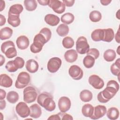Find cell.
<instances>
[{"mask_svg":"<svg viewBox=\"0 0 120 120\" xmlns=\"http://www.w3.org/2000/svg\"><path fill=\"white\" fill-rule=\"evenodd\" d=\"M37 102L39 105L49 112L54 111L56 108V104L52 96L48 92L40 94L38 97Z\"/></svg>","mask_w":120,"mask_h":120,"instance_id":"cell-1","label":"cell"},{"mask_svg":"<svg viewBox=\"0 0 120 120\" xmlns=\"http://www.w3.org/2000/svg\"><path fill=\"white\" fill-rule=\"evenodd\" d=\"M118 91V90L113 87L106 85V88L98 94V100L100 103H107L116 95Z\"/></svg>","mask_w":120,"mask_h":120,"instance_id":"cell-2","label":"cell"},{"mask_svg":"<svg viewBox=\"0 0 120 120\" xmlns=\"http://www.w3.org/2000/svg\"><path fill=\"white\" fill-rule=\"evenodd\" d=\"M1 51L8 59L13 58L17 55L15 44L11 40L5 41L1 44Z\"/></svg>","mask_w":120,"mask_h":120,"instance_id":"cell-3","label":"cell"},{"mask_svg":"<svg viewBox=\"0 0 120 120\" xmlns=\"http://www.w3.org/2000/svg\"><path fill=\"white\" fill-rule=\"evenodd\" d=\"M45 43H46L45 38L42 34L39 33L34 38L33 42L30 46V51L34 53L39 52Z\"/></svg>","mask_w":120,"mask_h":120,"instance_id":"cell-4","label":"cell"},{"mask_svg":"<svg viewBox=\"0 0 120 120\" xmlns=\"http://www.w3.org/2000/svg\"><path fill=\"white\" fill-rule=\"evenodd\" d=\"M30 81V74L26 72H21L17 76L15 82V87L17 89H22L29 84Z\"/></svg>","mask_w":120,"mask_h":120,"instance_id":"cell-5","label":"cell"},{"mask_svg":"<svg viewBox=\"0 0 120 120\" xmlns=\"http://www.w3.org/2000/svg\"><path fill=\"white\" fill-rule=\"evenodd\" d=\"M23 101L26 103H31L34 102L37 98L38 93L35 88L32 86L26 87L23 91Z\"/></svg>","mask_w":120,"mask_h":120,"instance_id":"cell-6","label":"cell"},{"mask_svg":"<svg viewBox=\"0 0 120 120\" xmlns=\"http://www.w3.org/2000/svg\"><path fill=\"white\" fill-rule=\"evenodd\" d=\"M76 52L81 54L87 53L90 50V45L86 38L84 36H81L78 38L76 41Z\"/></svg>","mask_w":120,"mask_h":120,"instance_id":"cell-7","label":"cell"},{"mask_svg":"<svg viewBox=\"0 0 120 120\" xmlns=\"http://www.w3.org/2000/svg\"><path fill=\"white\" fill-rule=\"evenodd\" d=\"M15 111L17 114L21 118H25L28 117L30 114V107L26 102H20L15 106Z\"/></svg>","mask_w":120,"mask_h":120,"instance_id":"cell-8","label":"cell"},{"mask_svg":"<svg viewBox=\"0 0 120 120\" xmlns=\"http://www.w3.org/2000/svg\"><path fill=\"white\" fill-rule=\"evenodd\" d=\"M62 64L61 60L58 57H52L48 61L47 65V70L52 73L58 71Z\"/></svg>","mask_w":120,"mask_h":120,"instance_id":"cell-9","label":"cell"},{"mask_svg":"<svg viewBox=\"0 0 120 120\" xmlns=\"http://www.w3.org/2000/svg\"><path fill=\"white\" fill-rule=\"evenodd\" d=\"M48 6L57 14L63 13L66 9V6L62 1L58 0H49Z\"/></svg>","mask_w":120,"mask_h":120,"instance_id":"cell-10","label":"cell"},{"mask_svg":"<svg viewBox=\"0 0 120 120\" xmlns=\"http://www.w3.org/2000/svg\"><path fill=\"white\" fill-rule=\"evenodd\" d=\"M68 74L74 80H79L83 77V72L80 67L77 65H73L69 68Z\"/></svg>","mask_w":120,"mask_h":120,"instance_id":"cell-11","label":"cell"},{"mask_svg":"<svg viewBox=\"0 0 120 120\" xmlns=\"http://www.w3.org/2000/svg\"><path fill=\"white\" fill-rule=\"evenodd\" d=\"M88 82L94 89L97 90L101 89L104 86L103 80L96 75H92L89 76Z\"/></svg>","mask_w":120,"mask_h":120,"instance_id":"cell-12","label":"cell"},{"mask_svg":"<svg viewBox=\"0 0 120 120\" xmlns=\"http://www.w3.org/2000/svg\"><path fill=\"white\" fill-rule=\"evenodd\" d=\"M71 105V102L68 97L63 96L59 98L58 101V107L61 112H67L70 109Z\"/></svg>","mask_w":120,"mask_h":120,"instance_id":"cell-13","label":"cell"},{"mask_svg":"<svg viewBox=\"0 0 120 120\" xmlns=\"http://www.w3.org/2000/svg\"><path fill=\"white\" fill-rule=\"evenodd\" d=\"M106 111V107L105 105H98L94 107L93 115L90 118L92 120L99 119L105 114Z\"/></svg>","mask_w":120,"mask_h":120,"instance_id":"cell-14","label":"cell"},{"mask_svg":"<svg viewBox=\"0 0 120 120\" xmlns=\"http://www.w3.org/2000/svg\"><path fill=\"white\" fill-rule=\"evenodd\" d=\"M16 44L18 49L20 50H25L30 45L29 38L24 35H21L18 37L16 40Z\"/></svg>","mask_w":120,"mask_h":120,"instance_id":"cell-15","label":"cell"},{"mask_svg":"<svg viewBox=\"0 0 120 120\" xmlns=\"http://www.w3.org/2000/svg\"><path fill=\"white\" fill-rule=\"evenodd\" d=\"M45 21L48 25L51 26H55L57 25L60 21V18L53 14H47L45 17Z\"/></svg>","mask_w":120,"mask_h":120,"instance_id":"cell-16","label":"cell"},{"mask_svg":"<svg viewBox=\"0 0 120 120\" xmlns=\"http://www.w3.org/2000/svg\"><path fill=\"white\" fill-rule=\"evenodd\" d=\"M25 68L30 73H34L38 71L39 68L38 62L34 59H30L26 61Z\"/></svg>","mask_w":120,"mask_h":120,"instance_id":"cell-17","label":"cell"},{"mask_svg":"<svg viewBox=\"0 0 120 120\" xmlns=\"http://www.w3.org/2000/svg\"><path fill=\"white\" fill-rule=\"evenodd\" d=\"M78 58V53L76 50L70 49L67 51L64 54V58L66 61L69 63L75 61Z\"/></svg>","mask_w":120,"mask_h":120,"instance_id":"cell-18","label":"cell"},{"mask_svg":"<svg viewBox=\"0 0 120 120\" xmlns=\"http://www.w3.org/2000/svg\"><path fill=\"white\" fill-rule=\"evenodd\" d=\"M30 117L37 119L40 117L42 114V110L40 106L37 104H34L30 107Z\"/></svg>","mask_w":120,"mask_h":120,"instance_id":"cell-19","label":"cell"},{"mask_svg":"<svg viewBox=\"0 0 120 120\" xmlns=\"http://www.w3.org/2000/svg\"><path fill=\"white\" fill-rule=\"evenodd\" d=\"M13 84V80L11 78L6 74H2L0 76V85L5 88H9Z\"/></svg>","mask_w":120,"mask_h":120,"instance_id":"cell-20","label":"cell"},{"mask_svg":"<svg viewBox=\"0 0 120 120\" xmlns=\"http://www.w3.org/2000/svg\"><path fill=\"white\" fill-rule=\"evenodd\" d=\"M114 37V32L112 28L103 29V38L102 41L106 42H111Z\"/></svg>","mask_w":120,"mask_h":120,"instance_id":"cell-21","label":"cell"},{"mask_svg":"<svg viewBox=\"0 0 120 120\" xmlns=\"http://www.w3.org/2000/svg\"><path fill=\"white\" fill-rule=\"evenodd\" d=\"M8 22L13 27L19 26L21 23L20 15L8 13Z\"/></svg>","mask_w":120,"mask_h":120,"instance_id":"cell-22","label":"cell"},{"mask_svg":"<svg viewBox=\"0 0 120 120\" xmlns=\"http://www.w3.org/2000/svg\"><path fill=\"white\" fill-rule=\"evenodd\" d=\"M13 34V30L8 27L2 28L0 30V39L2 40L10 38Z\"/></svg>","mask_w":120,"mask_h":120,"instance_id":"cell-23","label":"cell"},{"mask_svg":"<svg viewBox=\"0 0 120 120\" xmlns=\"http://www.w3.org/2000/svg\"><path fill=\"white\" fill-rule=\"evenodd\" d=\"M94 108V107L91 104H85L82 107V113L84 116L90 118L93 115Z\"/></svg>","mask_w":120,"mask_h":120,"instance_id":"cell-24","label":"cell"},{"mask_svg":"<svg viewBox=\"0 0 120 120\" xmlns=\"http://www.w3.org/2000/svg\"><path fill=\"white\" fill-rule=\"evenodd\" d=\"M106 113L107 118L112 120H117L119 118L120 115V112L118 109L115 107H112L109 108Z\"/></svg>","mask_w":120,"mask_h":120,"instance_id":"cell-25","label":"cell"},{"mask_svg":"<svg viewBox=\"0 0 120 120\" xmlns=\"http://www.w3.org/2000/svg\"><path fill=\"white\" fill-rule=\"evenodd\" d=\"M80 99L84 102H88L92 99L93 95L92 92L88 90H83L80 93Z\"/></svg>","mask_w":120,"mask_h":120,"instance_id":"cell-26","label":"cell"},{"mask_svg":"<svg viewBox=\"0 0 120 120\" xmlns=\"http://www.w3.org/2000/svg\"><path fill=\"white\" fill-rule=\"evenodd\" d=\"M92 40L95 42L102 41L103 38V29H98L94 30L91 34Z\"/></svg>","mask_w":120,"mask_h":120,"instance_id":"cell-27","label":"cell"},{"mask_svg":"<svg viewBox=\"0 0 120 120\" xmlns=\"http://www.w3.org/2000/svg\"><path fill=\"white\" fill-rule=\"evenodd\" d=\"M23 10V6L20 4H15L10 6L8 13L20 15Z\"/></svg>","mask_w":120,"mask_h":120,"instance_id":"cell-28","label":"cell"},{"mask_svg":"<svg viewBox=\"0 0 120 120\" xmlns=\"http://www.w3.org/2000/svg\"><path fill=\"white\" fill-rule=\"evenodd\" d=\"M116 53L112 49H107L104 53L103 57L105 60L107 62L113 61L116 58Z\"/></svg>","mask_w":120,"mask_h":120,"instance_id":"cell-29","label":"cell"},{"mask_svg":"<svg viewBox=\"0 0 120 120\" xmlns=\"http://www.w3.org/2000/svg\"><path fill=\"white\" fill-rule=\"evenodd\" d=\"M69 31L68 26L64 23L60 24L59 25L56 29L57 34L60 37H65L67 36Z\"/></svg>","mask_w":120,"mask_h":120,"instance_id":"cell-30","label":"cell"},{"mask_svg":"<svg viewBox=\"0 0 120 120\" xmlns=\"http://www.w3.org/2000/svg\"><path fill=\"white\" fill-rule=\"evenodd\" d=\"M75 19L74 15L71 13H67L63 15L60 18L61 21L65 24L68 25L72 23Z\"/></svg>","mask_w":120,"mask_h":120,"instance_id":"cell-31","label":"cell"},{"mask_svg":"<svg viewBox=\"0 0 120 120\" xmlns=\"http://www.w3.org/2000/svg\"><path fill=\"white\" fill-rule=\"evenodd\" d=\"M110 71L112 75L119 76L120 73V58H118L110 67Z\"/></svg>","mask_w":120,"mask_h":120,"instance_id":"cell-32","label":"cell"},{"mask_svg":"<svg viewBox=\"0 0 120 120\" xmlns=\"http://www.w3.org/2000/svg\"><path fill=\"white\" fill-rule=\"evenodd\" d=\"M19 98L18 93L15 91H10L8 92L7 95V100L8 102L11 104H15L18 101Z\"/></svg>","mask_w":120,"mask_h":120,"instance_id":"cell-33","label":"cell"},{"mask_svg":"<svg viewBox=\"0 0 120 120\" xmlns=\"http://www.w3.org/2000/svg\"><path fill=\"white\" fill-rule=\"evenodd\" d=\"M24 5L26 9L28 11H34L37 7V1L35 0H25Z\"/></svg>","mask_w":120,"mask_h":120,"instance_id":"cell-34","label":"cell"},{"mask_svg":"<svg viewBox=\"0 0 120 120\" xmlns=\"http://www.w3.org/2000/svg\"><path fill=\"white\" fill-rule=\"evenodd\" d=\"M95 59L90 55H87L83 60V64L84 67L87 68H91L94 65Z\"/></svg>","mask_w":120,"mask_h":120,"instance_id":"cell-35","label":"cell"},{"mask_svg":"<svg viewBox=\"0 0 120 120\" xmlns=\"http://www.w3.org/2000/svg\"><path fill=\"white\" fill-rule=\"evenodd\" d=\"M89 18L92 22H98L100 21L102 18L101 13L98 11L93 10L90 13Z\"/></svg>","mask_w":120,"mask_h":120,"instance_id":"cell-36","label":"cell"},{"mask_svg":"<svg viewBox=\"0 0 120 120\" xmlns=\"http://www.w3.org/2000/svg\"><path fill=\"white\" fill-rule=\"evenodd\" d=\"M62 43L63 47L67 49H70L72 48L75 44L73 39L69 36L64 38L62 40Z\"/></svg>","mask_w":120,"mask_h":120,"instance_id":"cell-37","label":"cell"},{"mask_svg":"<svg viewBox=\"0 0 120 120\" xmlns=\"http://www.w3.org/2000/svg\"><path fill=\"white\" fill-rule=\"evenodd\" d=\"M39 33L42 34L45 38L46 43L48 42L51 38L52 37V32L51 30L48 28H43L39 31Z\"/></svg>","mask_w":120,"mask_h":120,"instance_id":"cell-38","label":"cell"},{"mask_svg":"<svg viewBox=\"0 0 120 120\" xmlns=\"http://www.w3.org/2000/svg\"><path fill=\"white\" fill-rule=\"evenodd\" d=\"M5 68L6 69L8 70V71L11 73L15 72L18 69L16 67L13 60L8 61L5 66Z\"/></svg>","mask_w":120,"mask_h":120,"instance_id":"cell-39","label":"cell"},{"mask_svg":"<svg viewBox=\"0 0 120 120\" xmlns=\"http://www.w3.org/2000/svg\"><path fill=\"white\" fill-rule=\"evenodd\" d=\"M13 60L16 67L18 69L22 68L24 67L25 61L22 58L20 57H16Z\"/></svg>","mask_w":120,"mask_h":120,"instance_id":"cell-40","label":"cell"},{"mask_svg":"<svg viewBox=\"0 0 120 120\" xmlns=\"http://www.w3.org/2000/svg\"><path fill=\"white\" fill-rule=\"evenodd\" d=\"M99 54L100 53L99 51L97 49L95 48L90 49V50L87 53V55L91 56L95 60L97 59L99 57Z\"/></svg>","mask_w":120,"mask_h":120,"instance_id":"cell-41","label":"cell"},{"mask_svg":"<svg viewBox=\"0 0 120 120\" xmlns=\"http://www.w3.org/2000/svg\"><path fill=\"white\" fill-rule=\"evenodd\" d=\"M61 118V120H73V117L69 114H67L65 112H60L58 113Z\"/></svg>","mask_w":120,"mask_h":120,"instance_id":"cell-42","label":"cell"},{"mask_svg":"<svg viewBox=\"0 0 120 120\" xmlns=\"http://www.w3.org/2000/svg\"><path fill=\"white\" fill-rule=\"evenodd\" d=\"M74 0H63L62 2L65 5L68 7H71L73 6L75 3Z\"/></svg>","mask_w":120,"mask_h":120,"instance_id":"cell-43","label":"cell"},{"mask_svg":"<svg viewBox=\"0 0 120 120\" xmlns=\"http://www.w3.org/2000/svg\"><path fill=\"white\" fill-rule=\"evenodd\" d=\"M47 120H61V118L59 115V114L58 113L57 114H53V115H51L48 119Z\"/></svg>","mask_w":120,"mask_h":120,"instance_id":"cell-44","label":"cell"},{"mask_svg":"<svg viewBox=\"0 0 120 120\" xmlns=\"http://www.w3.org/2000/svg\"><path fill=\"white\" fill-rule=\"evenodd\" d=\"M6 19L5 17L3 15H0V26H2V25H4L6 23Z\"/></svg>","mask_w":120,"mask_h":120,"instance_id":"cell-45","label":"cell"},{"mask_svg":"<svg viewBox=\"0 0 120 120\" xmlns=\"http://www.w3.org/2000/svg\"><path fill=\"white\" fill-rule=\"evenodd\" d=\"M6 91L3 90L2 89H0V100H3L5 97H6Z\"/></svg>","mask_w":120,"mask_h":120,"instance_id":"cell-46","label":"cell"},{"mask_svg":"<svg viewBox=\"0 0 120 120\" xmlns=\"http://www.w3.org/2000/svg\"><path fill=\"white\" fill-rule=\"evenodd\" d=\"M6 105V101L5 100H1L0 101V109L3 110L5 109Z\"/></svg>","mask_w":120,"mask_h":120,"instance_id":"cell-47","label":"cell"},{"mask_svg":"<svg viewBox=\"0 0 120 120\" xmlns=\"http://www.w3.org/2000/svg\"><path fill=\"white\" fill-rule=\"evenodd\" d=\"M100 2L102 5L107 6L112 2V0H100Z\"/></svg>","mask_w":120,"mask_h":120,"instance_id":"cell-48","label":"cell"},{"mask_svg":"<svg viewBox=\"0 0 120 120\" xmlns=\"http://www.w3.org/2000/svg\"><path fill=\"white\" fill-rule=\"evenodd\" d=\"M38 2L39 4L42 6H47L48 5L49 0H38Z\"/></svg>","mask_w":120,"mask_h":120,"instance_id":"cell-49","label":"cell"},{"mask_svg":"<svg viewBox=\"0 0 120 120\" xmlns=\"http://www.w3.org/2000/svg\"><path fill=\"white\" fill-rule=\"evenodd\" d=\"M115 40L116 41V42L118 43L119 44L120 43V29H119V28L118 29V31H117V33L115 34Z\"/></svg>","mask_w":120,"mask_h":120,"instance_id":"cell-50","label":"cell"},{"mask_svg":"<svg viewBox=\"0 0 120 120\" xmlns=\"http://www.w3.org/2000/svg\"><path fill=\"white\" fill-rule=\"evenodd\" d=\"M0 11H2L5 7V1L0 0Z\"/></svg>","mask_w":120,"mask_h":120,"instance_id":"cell-51","label":"cell"},{"mask_svg":"<svg viewBox=\"0 0 120 120\" xmlns=\"http://www.w3.org/2000/svg\"><path fill=\"white\" fill-rule=\"evenodd\" d=\"M0 66H2L3 64L5 63V59L4 57L2 55L0 54Z\"/></svg>","mask_w":120,"mask_h":120,"instance_id":"cell-52","label":"cell"},{"mask_svg":"<svg viewBox=\"0 0 120 120\" xmlns=\"http://www.w3.org/2000/svg\"><path fill=\"white\" fill-rule=\"evenodd\" d=\"M119 48H120V46H119L118 47V48H117V52L118 53V54H119V55H120V52H119Z\"/></svg>","mask_w":120,"mask_h":120,"instance_id":"cell-53","label":"cell"}]
</instances>
